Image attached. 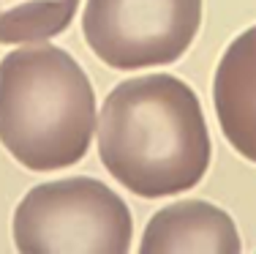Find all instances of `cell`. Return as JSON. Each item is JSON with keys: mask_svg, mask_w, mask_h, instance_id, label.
Here are the masks:
<instances>
[{"mask_svg": "<svg viewBox=\"0 0 256 254\" xmlns=\"http://www.w3.org/2000/svg\"><path fill=\"white\" fill-rule=\"evenodd\" d=\"M98 156L120 186L144 199L194 189L210 167V134L196 93L172 74H148L109 90Z\"/></svg>", "mask_w": 256, "mask_h": 254, "instance_id": "obj_1", "label": "cell"}, {"mask_svg": "<svg viewBox=\"0 0 256 254\" xmlns=\"http://www.w3.org/2000/svg\"><path fill=\"white\" fill-rule=\"evenodd\" d=\"M93 134V85L66 50L22 47L0 60V142L22 167H74Z\"/></svg>", "mask_w": 256, "mask_h": 254, "instance_id": "obj_2", "label": "cell"}, {"mask_svg": "<svg viewBox=\"0 0 256 254\" xmlns=\"http://www.w3.org/2000/svg\"><path fill=\"white\" fill-rule=\"evenodd\" d=\"M131 235V210L93 178L41 183L14 210V243L22 254H123Z\"/></svg>", "mask_w": 256, "mask_h": 254, "instance_id": "obj_3", "label": "cell"}, {"mask_svg": "<svg viewBox=\"0 0 256 254\" xmlns=\"http://www.w3.org/2000/svg\"><path fill=\"white\" fill-rule=\"evenodd\" d=\"M202 0H88L82 33L109 69L169 66L194 44Z\"/></svg>", "mask_w": 256, "mask_h": 254, "instance_id": "obj_4", "label": "cell"}, {"mask_svg": "<svg viewBox=\"0 0 256 254\" xmlns=\"http://www.w3.org/2000/svg\"><path fill=\"white\" fill-rule=\"evenodd\" d=\"M142 254H237L240 232L229 213L210 202L182 199L161 208L148 221L139 243Z\"/></svg>", "mask_w": 256, "mask_h": 254, "instance_id": "obj_5", "label": "cell"}, {"mask_svg": "<svg viewBox=\"0 0 256 254\" xmlns=\"http://www.w3.org/2000/svg\"><path fill=\"white\" fill-rule=\"evenodd\" d=\"M212 104L229 145L256 164V28L226 47L212 80Z\"/></svg>", "mask_w": 256, "mask_h": 254, "instance_id": "obj_6", "label": "cell"}, {"mask_svg": "<svg viewBox=\"0 0 256 254\" xmlns=\"http://www.w3.org/2000/svg\"><path fill=\"white\" fill-rule=\"evenodd\" d=\"M82 0H0V44H41L71 25Z\"/></svg>", "mask_w": 256, "mask_h": 254, "instance_id": "obj_7", "label": "cell"}]
</instances>
